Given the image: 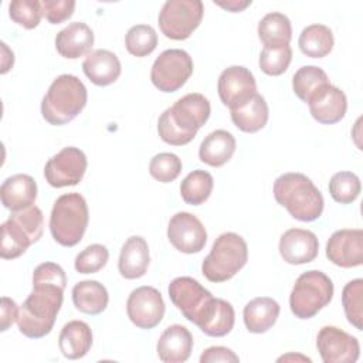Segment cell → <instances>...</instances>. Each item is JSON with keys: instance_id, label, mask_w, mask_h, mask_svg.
Masks as SVG:
<instances>
[{"instance_id": "obj_29", "label": "cell", "mask_w": 363, "mask_h": 363, "mask_svg": "<svg viewBox=\"0 0 363 363\" xmlns=\"http://www.w3.org/2000/svg\"><path fill=\"white\" fill-rule=\"evenodd\" d=\"M72 302L75 308L86 315L102 313L109 302L106 288L94 279L79 281L72 288Z\"/></svg>"}, {"instance_id": "obj_35", "label": "cell", "mask_w": 363, "mask_h": 363, "mask_svg": "<svg viewBox=\"0 0 363 363\" xmlns=\"http://www.w3.org/2000/svg\"><path fill=\"white\" fill-rule=\"evenodd\" d=\"M342 305L347 322L357 330L363 329V279L349 281L342 291Z\"/></svg>"}, {"instance_id": "obj_33", "label": "cell", "mask_w": 363, "mask_h": 363, "mask_svg": "<svg viewBox=\"0 0 363 363\" xmlns=\"http://www.w3.org/2000/svg\"><path fill=\"white\" fill-rule=\"evenodd\" d=\"M329 84L330 82L326 72L316 65L301 67L292 78V89L295 95L306 104L312 96H315Z\"/></svg>"}, {"instance_id": "obj_14", "label": "cell", "mask_w": 363, "mask_h": 363, "mask_svg": "<svg viewBox=\"0 0 363 363\" xmlns=\"http://www.w3.org/2000/svg\"><path fill=\"white\" fill-rule=\"evenodd\" d=\"M316 347L325 363H354L360 356L359 340L336 326H323Z\"/></svg>"}, {"instance_id": "obj_36", "label": "cell", "mask_w": 363, "mask_h": 363, "mask_svg": "<svg viewBox=\"0 0 363 363\" xmlns=\"http://www.w3.org/2000/svg\"><path fill=\"white\" fill-rule=\"evenodd\" d=\"M125 45L129 54L135 57H146L153 52L157 45L156 30L149 24H136L128 30Z\"/></svg>"}, {"instance_id": "obj_37", "label": "cell", "mask_w": 363, "mask_h": 363, "mask_svg": "<svg viewBox=\"0 0 363 363\" xmlns=\"http://www.w3.org/2000/svg\"><path fill=\"white\" fill-rule=\"evenodd\" d=\"M362 190L360 179L352 172H337L329 180V194L340 204L353 203Z\"/></svg>"}, {"instance_id": "obj_47", "label": "cell", "mask_w": 363, "mask_h": 363, "mask_svg": "<svg viewBox=\"0 0 363 363\" xmlns=\"http://www.w3.org/2000/svg\"><path fill=\"white\" fill-rule=\"evenodd\" d=\"M1 50H3V61H1V72L4 71V68H6V65H7V60L11 62V64H14V54H13V51H10L9 50V47H7V44L6 43H1Z\"/></svg>"}, {"instance_id": "obj_16", "label": "cell", "mask_w": 363, "mask_h": 363, "mask_svg": "<svg viewBox=\"0 0 363 363\" xmlns=\"http://www.w3.org/2000/svg\"><path fill=\"white\" fill-rule=\"evenodd\" d=\"M326 257L342 268L360 267L363 264V231L360 228L335 231L326 242Z\"/></svg>"}, {"instance_id": "obj_17", "label": "cell", "mask_w": 363, "mask_h": 363, "mask_svg": "<svg viewBox=\"0 0 363 363\" xmlns=\"http://www.w3.org/2000/svg\"><path fill=\"white\" fill-rule=\"evenodd\" d=\"M173 122L186 133L196 138L197 130L204 126L210 118V102L199 94L191 92L177 99L170 108H167Z\"/></svg>"}, {"instance_id": "obj_10", "label": "cell", "mask_w": 363, "mask_h": 363, "mask_svg": "<svg viewBox=\"0 0 363 363\" xmlns=\"http://www.w3.org/2000/svg\"><path fill=\"white\" fill-rule=\"evenodd\" d=\"M86 166L85 153L75 146H67L48 159L44 166V177L55 189L75 186L82 180Z\"/></svg>"}, {"instance_id": "obj_2", "label": "cell", "mask_w": 363, "mask_h": 363, "mask_svg": "<svg viewBox=\"0 0 363 363\" xmlns=\"http://www.w3.org/2000/svg\"><path fill=\"white\" fill-rule=\"evenodd\" d=\"M274 197L278 204L299 221H315L323 211V196L303 173H284L274 182Z\"/></svg>"}, {"instance_id": "obj_26", "label": "cell", "mask_w": 363, "mask_h": 363, "mask_svg": "<svg viewBox=\"0 0 363 363\" xmlns=\"http://www.w3.org/2000/svg\"><path fill=\"white\" fill-rule=\"evenodd\" d=\"M92 346V330L84 320H69L58 336V347L64 357L77 360L84 357Z\"/></svg>"}, {"instance_id": "obj_7", "label": "cell", "mask_w": 363, "mask_h": 363, "mask_svg": "<svg viewBox=\"0 0 363 363\" xmlns=\"http://www.w3.org/2000/svg\"><path fill=\"white\" fill-rule=\"evenodd\" d=\"M333 298V282L322 271L311 269L298 277L289 295L291 312L298 319H311Z\"/></svg>"}, {"instance_id": "obj_48", "label": "cell", "mask_w": 363, "mask_h": 363, "mask_svg": "<svg viewBox=\"0 0 363 363\" xmlns=\"http://www.w3.org/2000/svg\"><path fill=\"white\" fill-rule=\"evenodd\" d=\"M282 360H285V362H288V360H302V362H312L309 357H306V356H302V354H294V353H289V354H285V356H281L279 359H278V362H282Z\"/></svg>"}, {"instance_id": "obj_39", "label": "cell", "mask_w": 363, "mask_h": 363, "mask_svg": "<svg viewBox=\"0 0 363 363\" xmlns=\"http://www.w3.org/2000/svg\"><path fill=\"white\" fill-rule=\"evenodd\" d=\"M182 172V160L177 155L163 152L150 159L149 173L160 183H170L179 177Z\"/></svg>"}, {"instance_id": "obj_44", "label": "cell", "mask_w": 363, "mask_h": 363, "mask_svg": "<svg viewBox=\"0 0 363 363\" xmlns=\"http://www.w3.org/2000/svg\"><path fill=\"white\" fill-rule=\"evenodd\" d=\"M214 362H224V363H238L240 357L228 347L224 346H211L207 347L201 356L200 363H214Z\"/></svg>"}, {"instance_id": "obj_31", "label": "cell", "mask_w": 363, "mask_h": 363, "mask_svg": "<svg viewBox=\"0 0 363 363\" xmlns=\"http://www.w3.org/2000/svg\"><path fill=\"white\" fill-rule=\"evenodd\" d=\"M335 40L332 30L325 24H311L306 26L298 40V45L306 57L323 58L333 48Z\"/></svg>"}, {"instance_id": "obj_15", "label": "cell", "mask_w": 363, "mask_h": 363, "mask_svg": "<svg viewBox=\"0 0 363 363\" xmlns=\"http://www.w3.org/2000/svg\"><path fill=\"white\" fill-rule=\"evenodd\" d=\"M167 238L180 252H200L207 242V231L203 223L191 213H176L167 225Z\"/></svg>"}, {"instance_id": "obj_8", "label": "cell", "mask_w": 363, "mask_h": 363, "mask_svg": "<svg viewBox=\"0 0 363 363\" xmlns=\"http://www.w3.org/2000/svg\"><path fill=\"white\" fill-rule=\"evenodd\" d=\"M204 13L201 0H167L159 11V27L170 40H186L200 26Z\"/></svg>"}, {"instance_id": "obj_24", "label": "cell", "mask_w": 363, "mask_h": 363, "mask_svg": "<svg viewBox=\"0 0 363 363\" xmlns=\"http://www.w3.org/2000/svg\"><path fill=\"white\" fill-rule=\"evenodd\" d=\"M3 206L10 211H20L34 204L37 199V183L30 174L17 173L7 177L0 187Z\"/></svg>"}, {"instance_id": "obj_30", "label": "cell", "mask_w": 363, "mask_h": 363, "mask_svg": "<svg viewBox=\"0 0 363 363\" xmlns=\"http://www.w3.org/2000/svg\"><path fill=\"white\" fill-rule=\"evenodd\" d=\"M233 123L242 132L247 133H255L261 130L269 116L267 101L262 95L255 94L252 99H250L245 105H242L238 109L230 111Z\"/></svg>"}, {"instance_id": "obj_3", "label": "cell", "mask_w": 363, "mask_h": 363, "mask_svg": "<svg viewBox=\"0 0 363 363\" xmlns=\"http://www.w3.org/2000/svg\"><path fill=\"white\" fill-rule=\"evenodd\" d=\"M86 101L84 82L77 75L61 74L51 82L41 101V115L50 125L61 126L75 119Z\"/></svg>"}, {"instance_id": "obj_32", "label": "cell", "mask_w": 363, "mask_h": 363, "mask_svg": "<svg viewBox=\"0 0 363 363\" xmlns=\"http://www.w3.org/2000/svg\"><path fill=\"white\" fill-rule=\"evenodd\" d=\"M258 37L264 47L286 45L292 38L291 20L278 11L265 14L258 23Z\"/></svg>"}, {"instance_id": "obj_6", "label": "cell", "mask_w": 363, "mask_h": 363, "mask_svg": "<svg viewBox=\"0 0 363 363\" xmlns=\"http://www.w3.org/2000/svg\"><path fill=\"white\" fill-rule=\"evenodd\" d=\"M248 259L245 240L235 233L220 234L203 259L201 272L210 282H224L231 279Z\"/></svg>"}, {"instance_id": "obj_46", "label": "cell", "mask_w": 363, "mask_h": 363, "mask_svg": "<svg viewBox=\"0 0 363 363\" xmlns=\"http://www.w3.org/2000/svg\"><path fill=\"white\" fill-rule=\"evenodd\" d=\"M214 4L220 6L221 9H224L227 11H231V13H240L251 4V0H227V1L214 0Z\"/></svg>"}, {"instance_id": "obj_20", "label": "cell", "mask_w": 363, "mask_h": 363, "mask_svg": "<svg viewBox=\"0 0 363 363\" xmlns=\"http://www.w3.org/2000/svg\"><path fill=\"white\" fill-rule=\"evenodd\" d=\"M234 322L235 312L233 305L221 298L213 296L194 325L207 336L221 337L233 330Z\"/></svg>"}, {"instance_id": "obj_45", "label": "cell", "mask_w": 363, "mask_h": 363, "mask_svg": "<svg viewBox=\"0 0 363 363\" xmlns=\"http://www.w3.org/2000/svg\"><path fill=\"white\" fill-rule=\"evenodd\" d=\"M20 308L17 303L9 298L3 296L1 298V309H0V330L6 332L14 322H17Z\"/></svg>"}, {"instance_id": "obj_21", "label": "cell", "mask_w": 363, "mask_h": 363, "mask_svg": "<svg viewBox=\"0 0 363 363\" xmlns=\"http://www.w3.org/2000/svg\"><path fill=\"white\" fill-rule=\"evenodd\" d=\"M193 350V336L183 325H170L160 335L156 343V352L164 363H183Z\"/></svg>"}, {"instance_id": "obj_11", "label": "cell", "mask_w": 363, "mask_h": 363, "mask_svg": "<svg viewBox=\"0 0 363 363\" xmlns=\"http://www.w3.org/2000/svg\"><path fill=\"white\" fill-rule=\"evenodd\" d=\"M164 309L162 294L147 285L133 289L126 301L128 318L136 328L145 330L153 329L162 322Z\"/></svg>"}, {"instance_id": "obj_34", "label": "cell", "mask_w": 363, "mask_h": 363, "mask_svg": "<svg viewBox=\"0 0 363 363\" xmlns=\"http://www.w3.org/2000/svg\"><path fill=\"white\" fill-rule=\"evenodd\" d=\"M214 187L213 176L201 169L190 172L180 183V196L190 206L203 204L211 194Z\"/></svg>"}, {"instance_id": "obj_22", "label": "cell", "mask_w": 363, "mask_h": 363, "mask_svg": "<svg viewBox=\"0 0 363 363\" xmlns=\"http://www.w3.org/2000/svg\"><path fill=\"white\" fill-rule=\"evenodd\" d=\"M94 40V31L88 24L74 21L55 35V48L61 57L77 60L91 52Z\"/></svg>"}, {"instance_id": "obj_19", "label": "cell", "mask_w": 363, "mask_h": 363, "mask_svg": "<svg viewBox=\"0 0 363 363\" xmlns=\"http://www.w3.org/2000/svg\"><path fill=\"white\" fill-rule=\"evenodd\" d=\"M309 112L315 121L323 125H333L340 122L347 109V98L345 92L329 84L320 89L308 102Z\"/></svg>"}, {"instance_id": "obj_9", "label": "cell", "mask_w": 363, "mask_h": 363, "mask_svg": "<svg viewBox=\"0 0 363 363\" xmlns=\"http://www.w3.org/2000/svg\"><path fill=\"white\" fill-rule=\"evenodd\" d=\"M193 74L190 54L180 48L164 50L155 60L150 69L152 84L162 92H176Z\"/></svg>"}, {"instance_id": "obj_42", "label": "cell", "mask_w": 363, "mask_h": 363, "mask_svg": "<svg viewBox=\"0 0 363 363\" xmlns=\"http://www.w3.org/2000/svg\"><path fill=\"white\" fill-rule=\"evenodd\" d=\"M157 132H159L160 139L172 146H183V145L190 143L194 139V136L186 133L173 122L167 109L159 116Z\"/></svg>"}, {"instance_id": "obj_25", "label": "cell", "mask_w": 363, "mask_h": 363, "mask_svg": "<svg viewBox=\"0 0 363 363\" xmlns=\"http://www.w3.org/2000/svg\"><path fill=\"white\" fill-rule=\"evenodd\" d=\"M149 262L150 257L146 240L140 235L129 237L119 254V274L126 279H138L146 274Z\"/></svg>"}, {"instance_id": "obj_27", "label": "cell", "mask_w": 363, "mask_h": 363, "mask_svg": "<svg viewBox=\"0 0 363 363\" xmlns=\"http://www.w3.org/2000/svg\"><path fill=\"white\" fill-rule=\"evenodd\" d=\"M279 311V303L275 299L269 296L254 298L244 306V325L251 333H265L275 325Z\"/></svg>"}, {"instance_id": "obj_1", "label": "cell", "mask_w": 363, "mask_h": 363, "mask_svg": "<svg viewBox=\"0 0 363 363\" xmlns=\"http://www.w3.org/2000/svg\"><path fill=\"white\" fill-rule=\"evenodd\" d=\"M64 286L50 282H33V291L20 308L17 328L30 339L47 336L62 306Z\"/></svg>"}, {"instance_id": "obj_4", "label": "cell", "mask_w": 363, "mask_h": 363, "mask_svg": "<svg viewBox=\"0 0 363 363\" xmlns=\"http://www.w3.org/2000/svg\"><path fill=\"white\" fill-rule=\"evenodd\" d=\"M88 221L89 211L84 196L67 193L54 201L50 216V231L60 245L74 247L82 240Z\"/></svg>"}, {"instance_id": "obj_12", "label": "cell", "mask_w": 363, "mask_h": 363, "mask_svg": "<svg viewBox=\"0 0 363 363\" xmlns=\"http://www.w3.org/2000/svg\"><path fill=\"white\" fill-rule=\"evenodd\" d=\"M217 91L221 102L230 111L241 108L258 94L252 72L242 65H231L225 68L218 77Z\"/></svg>"}, {"instance_id": "obj_41", "label": "cell", "mask_w": 363, "mask_h": 363, "mask_svg": "<svg viewBox=\"0 0 363 363\" xmlns=\"http://www.w3.org/2000/svg\"><path fill=\"white\" fill-rule=\"evenodd\" d=\"M108 258L109 251L105 245L91 244L75 257L74 267L79 274H95L106 265Z\"/></svg>"}, {"instance_id": "obj_23", "label": "cell", "mask_w": 363, "mask_h": 363, "mask_svg": "<svg viewBox=\"0 0 363 363\" xmlns=\"http://www.w3.org/2000/svg\"><path fill=\"white\" fill-rule=\"evenodd\" d=\"M82 71L92 84L106 86L119 78L122 67L119 58L112 51L98 48L86 54L82 62Z\"/></svg>"}, {"instance_id": "obj_28", "label": "cell", "mask_w": 363, "mask_h": 363, "mask_svg": "<svg viewBox=\"0 0 363 363\" xmlns=\"http://www.w3.org/2000/svg\"><path fill=\"white\" fill-rule=\"evenodd\" d=\"M235 146V138L230 132L217 129L208 133L200 143L199 157L211 167H221L233 157Z\"/></svg>"}, {"instance_id": "obj_38", "label": "cell", "mask_w": 363, "mask_h": 363, "mask_svg": "<svg viewBox=\"0 0 363 363\" xmlns=\"http://www.w3.org/2000/svg\"><path fill=\"white\" fill-rule=\"evenodd\" d=\"M292 60V48L289 44L277 47H264L259 54V68L264 74L271 77H278L284 74Z\"/></svg>"}, {"instance_id": "obj_5", "label": "cell", "mask_w": 363, "mask_h": 363, "mask_svg": "<svg viewBox=\"0 0 363 363\" xmlns=\"http://www.w3.org/2000/svg\"><path fill=\"white\" fill-rule=\"evenodd\" d=\"M44 230V216L37 206H30L20 211H11L1 224L0 257L14 259L23 255L27 248L37 242Z\"/></svg>"}, {"instance_id": "obj_40", "label": "cell", "mask_w": 363, "mask_h": 363, "mask_svg": "<svg viewBox=\"0 0 363 363\" xmlns=\"http://www.w3.org/2000/svg\"><path fill=\"white\" fill-rule=\"evenodd\" d=\"M9 16L18 26L31 30L40 24L43 11L37 0H13L9 4Z\"/></svg>"}, {"instance_id": "obj_18", "label": "cell", "mask_w": 363, "mask_h": 363, "mask_svg": "<svg viewBox=\"0 0 363 363\" xmlns=\"http://www.w3.org/2000/svg\"><path fill=\"white\" fill-rule=\"evenodd\" d=\"M282 259L291 265H302L312 262L319 252V241L315 233L303 228H289L281 238L278 245Z\"/></svg>"}, {"instance_id": "obj_43", "label": "cell", "mask_w": 363, "mask_h": 363, "mask_svg": "<svg viewBox=\"0 0 363 363\" xmlns=\"http://www.w3.org/2000/svg\"><path fill=\"white\" fill-rule=\"evenodd\" d=\"M41 11L50 24H60L68 20L75 9V1L72 0H43Z\"/></svg>"}, {"instance_id": "obj_13", "label": "cell", "mask_w": 363, "mask_h": 363, "mask_svg": "<svg viewBox=\"0 0 363 363\" xmlns=\"http://www.w3.org/2000/svg\"><path fill=\"white\" fill-rule=\"evenodd\" d=\"M169 298L183 316L196 323L207 302L213 298L201 284L191 277H177L169 284Z\"/></svg>"}]
</instances>
